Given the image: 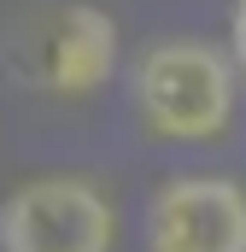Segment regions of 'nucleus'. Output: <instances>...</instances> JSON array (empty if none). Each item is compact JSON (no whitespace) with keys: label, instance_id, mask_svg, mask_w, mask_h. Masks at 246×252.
<instances>
[{"label":"nucleus","instance_id":"2","mask_svg":"<svg viewBox=\"0 0 246 252\" xmlns=\"http://www.w3.org/2000/svg\"><path fill=\"white\" fill-rule=\"evenodd\" d=\"M118 211L82 176H35L0 199V252H112Z\"/></svg>","mask_w":246,"mask_h":252},{"label":"nucleus","instance_id":"5","mask_svg":"<svg viewBox=\"0 0 246 252\" xmlns=\"http://www.w3.org/2000/svg\"><path fill=\"white\" fill-rule=\"evenodd\" d=\"M229 59L246 82V0H235V12H229Z\"/></svg>","mask_w":246,"mask_h":252},{"label":"nucleus","instance_id":"3","mask_svg":"<svg viewBox=\"0 0 246 252\" xmlns=\"http://www.w3.org/2000/svg\"><path fill=\"white\" fill-rule=\"evenodd\" d=\"M153 252H246V188L229 176H176L147 205Z\"/></svg>","mask_w":246,"mask_h":252},{"label":"nucleus","instance_id":"4","mask_svg":"<svg viewBox=\"0 0 246 252\" xmlns=\"http://www.w3.org/2000/svg\"><path fill=\"white\" fill-rule=\"evenodd\" d=\"M112 70H118V24H112V12L76 0V6H59V12L47 18V30H41V53H35V70H30L24 82H35V88H47V94H64V100H76V94L106 88Z\"/></svg>","mask_w":246,"mask_h":252},{"label":"nucleus","instance_id":"1","mask_svg":"<svg viewBox=\"0 0 246 252\" xmlns=\"http://www.w3.org/2000/svg\"><path fill=\"white\" fill-rule=\"evenodd\" d=\"M235 82L241 70L229 53H217L199 35H170L141 47V59L129 64V94L147 135L176 141V147H199L217 141L229 118H235Z\"/></svg>","mask_w":246,"mask_h":252}]
</instances>
